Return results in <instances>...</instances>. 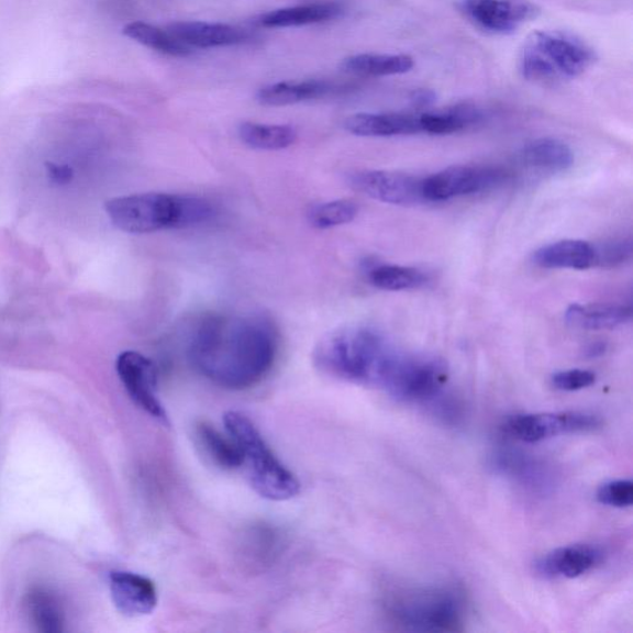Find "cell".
Listing matches in <instances>:
<instances>
[{
	"label": "cell",
	"mask_w": 633,
	"mask_h": 633,
	"mask_svg": "<svg viewBox=\"0 0 633 633\" xmlns=\"http://www.w3.org/2000/svg\"><path fill=\"white\" fill-rule=\"evenodd\" d=\"M193 437L197 447L215 467L234 470L243 467V455L230 434H223L207 422L195 424Z\"/></svg>",
	"instance_id": "44dd1931"
},
{
	"label": "cell",
	"mask_w": 633,
	"mask_h": 633,
	"mask_svg": "<svg viewBox=\"0 0 633 633\" xmlns=\"http://www.w3.org/2000/svg\"><path fill=\"white\" fill-rule=\"evenodd\" d=\"M344 127L346 132L364 137L422 133L420 113H358L346 118Z\"/></svg>",
	"instance_id": "2e32d148"
},
{
	"label": "cell",
	"mask_w": 633,
	"mask_h": 633,
	"mask_svg": "<svg viewBox=\"0 0 633 633\" xmlns=\"http://www.w3.org/2000/svg\"><path fill=\"white\" fill-rule=\"evenodd\" d=\"M435 93L431 89H418L413 91L410 97V101L415 108H427L435 102Z\"/></svg>",
	"instance_id": "836d02e7"
},
{
	"label": "cell",
	"mask_w": 633,
	"mask_h": 633,
	"mask_svg": "<svg viewBox=\"0 0 633 633\" xmlns=\"http://www.w3.org/2000/svg\"><path fill=\"white\" fill-rule=\"evenodd\" d=\"M507 175L498 167L452 166L423 178L425 202H443L453 198L489 191L500 186Z\"/></svg>",
	"instance_id": "9c48e42d"
},
{
	"label": "cell",
	"mask_w": 633,
	"mask_h": 633,
	"mask_svg": "<svg viewBox=\"0 0 633 633\" xmlns=\"http://www.w3.org/2000/svg\"><path fill=\"white\" fill-rule=\"evenodd\" d=\"M597 499L607 507L630 508L633 503V482L621 479L602 484L597 492Z\"/></svg>",
	"instance_id": "1f68e13d"
},
{
	"label": "cell",
	"mask_w": 633,
	"mask_h": 633,
	"mask_svg": "<svg viewBox=\"0 0 633 633\" xmlns=\"http://www.w3.org/2000/svg\"><path fill=\"white\" fill-rule=\"evenodd\" d=\"M457 7L475 27L495 35L517 32L540 12L528 0H458Z\"/></svg>",
	"instance_id": "30bf717a"
},
{
	"label": "cell",
	"mask_w": 633,
	"mask_h": 633,
	"mask_svg": "<svg viewBox=\"0 0 633 633\" xmlns=\"http://www.w3.org/2000/svg\"><path fill=\"white\" fill-rule=\"evenodd\" d=\"M532 260L543 269L588 270L596 266V249L588 242L566 240L540 247Z\"/></svg>",
	"instance_id": "e0dca14e"
},
{
	"label": "cell",
	"mask_w": 633,
	"mask_h": 633,
	"mask_svg": "<svg viewBox=\"0 0 633 633\" xmlns=\"http://www.w3.org/2000/svg\"><path fill=\"white\" fill-rule=\"evenodd\" d=\"M167 30L192 49L240 45L252 37L246 30L223 23L176 22Z\"/></svg>",
	"instance_id": "9a60e30c"
},
{
	"label": "cell",
	"mask_w": 633,
	"mask_h": 633,
	"mask_svg": "<svg viewBox=\"0 0 633 633\" xmlns=\"http://www.w3.org/2000/svg\"><path fill=\"white\" fill-rule=\"evenodd\" d=\"M115 368L119 379L137 408L153 419L167 423V413L157 396V370L154 362L141 353L126 351L118 356Z\"/></svg>",
	"instance_id": "8fae6325"
},
{
	"label": "cell",
	"mask_w": 633,
	"mask_h": 633,
	"mask_svg": "<svg viewBox=\"0 0 633 633\" xmlns=\"http://www.w3.org/2000/svg\"><path fill=\"white\" fill-rule=\"evenodd\" d=\"M447 380L448 370L443 360L433 356L396 352L381 388L396 399L424 402L438 396Z\"/></svg>",
	"instance_id": "52a82bcc"
},
{
	"label": "cell",
	"mask_w": 633,
	"mask_h": 633,
	"mask_svg": "<svg viewBox=\"0 0 633 633\" xmlns=\"http://www.w3.org/2000/svg\"><path fill=\"white\" fill-rule=\"evenodd\" d=\"M224 427L235 441L246 464L247 477L262 498L287 501L299 495L301 485L295 474L276 457L255 423L240 411L224 414Z\"/></svg>",
	"instance_id": "8992f818"
},
{
	"label": "cell",
	"mask_w": 633,
	"mask_h": 633,
	"mask_svg": "<svg viewBox=\"0 0 633 633\" xmlns=\"http://www.w3.org/2000/svg\"><path fill=\"white\" fill-rule=\"evenodd\" d=\"M348 184L353 190L382 203L414 206L425 202L423 178L409 174L363 170L349 175Z\"/></svg>",
	"instance_id": "7c38bea8"
},
{
	"label": "cell",
	"mask_w": 633,
	"mask_h": 633,
	"mask_svg": "<svg viewBox=\"0 0 633 633\" xmlns=\"http://www.w3.org/2000/svg\"><path fill=\"white\" fill-rule=\"evenodd\" d=\"M335 91L333 84L322 79L310 81L277 82L265 86L256 95V101L265 107H285L322 98Z\"/></svg>",
	"instance_id": "7402d4cb"
},
{
	"label": "cell",
	"mask_w": 633,
	"mask_h": 633,
	"mask_svg": "<svg viewBox=\"0 0 633 633\" xmlns=\"http://www.w3.org/2000/svg\"><path fill=\"white\" fill-rule=\"evenodd\" d=\"M343 14L340 4L324 2L271 10L255 20L263 27H293L321 24L338 19Z\"/></svg>",
	"instance_id": "ffe728a7"
},
{
	"label": "cell",
	"mask_w": 633,
	"mask_h": 633,
	"mask_svg": "<svg viewBox=\"0 0 633 633\" xmlns=\"http://www.w3.org/2000/svg\"><path fill=\"white\" fill-rule=\"evenodd\" d=\"M47 171L52 180L56 184H67L71 181L73 171L67 166H58L55 164L47 165Z\"/></svg>",
	"instance_id": "e575fe53"
},
{
	"label": "cell",
	"mask_w": 633,
	"mask_h": 633,
	"mask_svg": "<svg viewBox=\"0 0 633 633\" xmlns=\"http://www.w3.org/2000/svg\"><path fill=\"white\" fill-rule=\"evenodd\" d=\"M114 607L124 617L151 615L157 607V590L153 580L141 574L115 570L109 576Z\"/></svg>",
	"instance_id": "4fadbf2b"
},
{
	"label": "cell",
	"mask_w": 633,
	"mask_h": 633,
	"mask_svg": "<svg viewBox=\"0 0 633 633\" xmlns=\"http://www.w3.org/2000/svg\"><path fill=\"white\" fill-rule=\"evenodd\" d=\"M593 62L596 54L579 37L558 30H542L524 42L519 69L528 81L556 85L582 75Z\"/></svg>",
	"instance_id": "5b68a950"
},
{
	"label": "cell",
	"mask_w": 633,
	"mask_h": 633,
	"mask_svg": "<svg viewBox=\"0 0 633 633\" xmlns=\"http://www.w3.org/2000/svg\"><path fill=\"white\" fill-rule=\"evenodd\" d=\"M413 66V58L403 54H359L344 58L341 64L344 73L362 77L403 75Z\"/></svg>",
	"instance_id": "cb8c5ba5"
},
{
	"label": "cell",
	"mask_w": 633,
	"mask_h": 633,
	"mask_svg": "<svg viewBox=\"0 0 633 633\" xmlns=\"http://www.w3.org/2000/svg\"><path fill=\"white\" fill-rule=\"evenodd\" d=\"M396 352L368 326H348L325 335L313 360L323 374L345 381L381 386Z\"/></svg>",
	"instance_id": "7a4b0ae2"
},
{
	"label": "cell",
	"mask_w": 633,
	"mask_h": 633,
	"mask_svg": "<svg viewBox=\"0 0 633 633\" xmlns=\"http://www.w3.org/2000/svg\"><path fill=\"white\" fill-rule=\"evenodd\" d=\"M602 556V551L591 544H570L547 553L536 563V569L546 578L573 579L596 568Z\"/></svg>",
	"instance_id": "5bb4252c"
},
{
	"label": "cell",
	"mask_w": 633,
	"mask_h": 633,
	"mask_svg": "<svg viewBox=\"0 0 633 633\" xmlns=\"http://www.w3.org/2000/svg\"><path fill=\"white\" fill-rule=\"evenodd\" d=\"M123 33L133 42L152 48L156 53L174 57H186L192 54V48L182 44L167 29L144 22H133L124 26Z\"/></svg>",
	"instance_id": "4316f807"
},
{
	"label": "cell",
	"mask_w": 633,
	"mask_h": 633,
	"mask_svg": "<svg viewBox=\"0 0 633 633\" xmlns=\"http://www.w3.org/2000/svg\"><path fill=\"white\" fill-rule=\"evenodd\" d=\"M597 382V375L590 370L570 369L552 376L553 388L560 391H579Z\"/></svg>",
	"instance_id": "d6a6232c"
},
{
	"label": "cell",
	"mask_w": 633,
	"mask_h": 633,
	"mask_svg": "<svg viewBox=\"0 0 633 633\" xmlns=\"http://www.w3.org/2000/svg\"><path fill=\"white\" fill-rule=\"evenodd\" d=\"M282 546L284 537L279 531L270 524H254L243 533L240 556L246 566L264 569L280 556Z\"/></svg>",
	"instance_id": "d6986e66"
},
{
	"label": "cell",
	"mask_w": 633,
	"mask_h": 633,
	"mask_svg": "<svg viewBox=\"0 0 633 633\" xmlns=\"http://www.w3.org/2000/svg\"><path fill=\"white\" fill-rule=\"evenodd\" d=\"M106 212L119 231L148 234L202 225L214 208L200 197L148 192L112 198Z\"/></svg>",
	"instance_id": "277c9868"
},
{
	"label": "cell",
	"mask_w": 633,
	"mask_h": 633,
	"mask_svg": "<svg viewBox=\"0 0 633 633\" xmlns=\"http://www.w3.org/2000/svg\"><path fill=\"white\" fill-rule=\"evenodd\" d=\"M369 282L382 291H404L420 289L429 282L427 274L415 267L400 265H378L368 270Z\"/></svg>",
	"instance_id": "83f0119b"
},
{
	"label": "cell",
	"mask_w": 633,
	"mask_h": 633,
	"mask_svg": "<svg viewBox=\"0 0 633 633\" xmlns=\"http://www.w3.org/2000/svg\"><path fill=\"white\" fill-rule=\"evenodd\" d=\"M607 352V344L602 342L592 343L588 346L587 354L591 356V358H596V356H600Z\"/></svg>",
	"instance_id": "d590c367"
},
{
	"label": "cell",
	"mask_w": 633,
	"mask_h": 633,
	"mask_svg": "<svg viewBox=\"0 0 633 633\" xmlns=\"http://www.w3.org/2000/svg\"><path fill=\"white\" fill-rule=\"evenodd\" d=\"M358 213L359 207L354 201L335 200L312 206L307 218L315 230H331L352 223Z\"/></svg>",
	"instance_id": "f546056e"
},
{
	"label": "cell",
	"mask_w": 633,
	"mask_h": 633,
	"mask_svg": "<svg viewBox=\"0 0 633 633\" xmlns=\"http://www.w3.org/2000/svg\"><path fill=\"white\" fill-rule=\"evenodd\" d=\"M421 131L430 135H449L464 131L481 119L479 109L469 106H454L442 111L420 113Z\"/></svg>",
	"instance_id": "d4e9b609"
},
{
	"label": "cell",
	"mask_w": 633,
	"mask_h": 633,
	"mask_svg": "<svg viewBox=\"0 0 633 633\" xmlns=\"http://www.w3.org/2000/svg\"><path fill=\"white\" fill-rule=\"evenodd\" d=\"M601 425L598 415L580 412L521 413L503 424L511 438L523 443H538L559 434L596 431Z\"/></svg>",
	"instance_id": "ba28073f"
},
{
	"label": "cell",
	"mask_w": 633,
	"mask_h": 633,
	"mask_svg": "<svg viewBox=\"0 0 633 633\" xmlns=\"http://www.w3.org/2000/svg\"><path fill=\"white\" fill-rule=\"evenodd\" d=\"M279 334L262 314L210 315L192 336L190 359L206 379L227 390L262 382L274 368Z\"/></svg>",
	"instance_id": "6da1fadb"
},
{
	"label": "cell",
	"mask_w": 633,
	"mask_h": 633,
	"mask_svg": "<svg viewBox=\"0 0 633 633\" xmlns=\"http://www.w3.org/2000/svg\"><path fill=\"white\" fill-rule=\"evenodd\" d=\"M237 135L246 146L256 151H284L297 141L296 129L290 125L244 122L237 127Z\"/></svg>",
	"instance_id": "484cf974"
},
{
	"label": "cell",
	"mask_w": 633,
	"mask_h": 633,
	"mask_svg": "<svg viewBox=\"0 0 633 633\" xmlns=\"http://www.w3.org/2000/svg\"><path fill=\"white\" fill-rule=\"evenodd\" d=\"M27 608L40 631L45 633L64 631V611L52 592L42 588L33 589L27 596Z\"/></svg>",
	"instance_id": "f1b7e54d"
},
{
	"label": "cell",
	"mask_w": 633,
	"mask_h": 633,
	"mask_svg": "<svg viewBox=\"0 0 633 633\" xmlns=\"http://www.w3.org/2000/svg\"><path fill=\"white\" fill-rule=\"evenodd\" d=\"M520 158L523 165L533 170L557 174L567 171L574 164L571 148L558 138L543 137L522 148Z\"/></svg>",
	"instance_id": "603a6c76"
},
{
	"label": "cell",
	"mask_w": 633,
	"mask_h": 633,
	"mask_svg": "<svg viewBox=\"0 0 633 633\" xmlns=\"http://www.w3.org/2000/svg\"><path fill=\"white\" fill-rule=\"evenodd\" d=\"M382 608L393 625L413 632L462 631L468 615L467 597L453 584L392 588Z\"/></svg>",
	"instance_id": "3957f363"
},
{
	"label": "cell",
	"mask_w": 633,
	"mask_h": 633,
	"mask_svg": "<svg viewBox=\"0 0 633 633\" xmlns=\"http://www.w3.org/2000/svg\"><path fill=\"white\" fill-rule=\"evenodd\" d=\"M593 249L596 266L615 267L629 263L632 257V242L625 237L593 245Z\"/></svg>",
	"instance_id": "4dcf8cb0"
},
{
	"label": "cell",
	"mask_w": 633,
	"mask_h": 633,
	"mask_svg": "<svg viewBox=\"0 0 633 633\" xmlns=\"http://www.w3.org/2000/svg\"><path fill=\"white\" fill-rule=\"evenodd\" d=\"M631 306L619 303L570 304L566 321L574 329L602 331L617 329L631 321Z\"/></svg>",
	"instance_id": "ac0fdd59"
}]
</instances>
